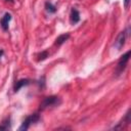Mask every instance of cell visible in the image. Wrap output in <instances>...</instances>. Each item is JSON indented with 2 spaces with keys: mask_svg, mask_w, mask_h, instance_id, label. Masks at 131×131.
Listing matches in <instances>:
<instances>
[{
  "mask_svg": "<svg viewBox=\"0 0 131 131\" xmlns=\"http://www.w3.org/2000/svg\"><path fill=\"white\" fill-rule=\"evenodd\" d=\"M39 119H40V117H39V115H38V114L30 115V116H29V117H27V118H26V120L23 122L21 126L19 127V130H27V129H29L30 125H31V124H34V123H36V122H38V121H39Z\"/></svg>",
  "mask_w": 131,
  "mask_h": 131,
  "instance_id": "3957f363",
  "label": "cell"
},
{
  "mask_svg": "<svg viewBox=\"0 0 131 131\" xmlns=\"http://www.w3.org/2000/svg\"><path fill=\"white\" fill-rule=\"evenodd\" d=\"M29 83H30V80H29V79H20V80H18V81L15 83V85H14V91H15V92L18 91L21 87L28 85Z\"/></svg>",
  "mask_w": 131,
  "mask_h": 131,
  "instance_id": "52a82bcc",
  "label": "cell"
},
{
  "mask_svg": "<svg viewBox=\"0 0 131 131\" xmlns=\"http://www.w3.org/2000/svg\"><path fill=\"white\" fill-rule=\"evenodd\" d=\"M125 40H126V32L123 31L119 34V36L117 37V40L115 42V46L118 50L122 49V47L125 45Z\"/></svg>",
  "mask_w": 131,
  "mask_h": 131,
  "instance_id": "277c9868",
  "label": "cell"
},
{
  "mask_svg": "<svg viewBox=\"0 0 131 131\" xmlns=\"http://www.w3.org/2000/svg\"><path fill=\"white\" fill-rule=\"evenodd\" d=\"M70 38V34H62V35H59L57 38H56V40H55V45H57V46H59V45H61L62 43H64L68 39Z\"/></svg>",
  "mask_w": 131,
  "mask_h": 131,
  "instance_id": "ba28073f",
  "label": "cell"
},
{
  "mask_svg": "<svg viewBox=\"0 0 131 131\" xmlns=\"http://www.w3.org/2000/svg\"><path fill=\"white\" fill-rule=\"evenodd\" d=\"M129 3H130V0H124V6L126 9H128L129 7Z\"/></svg>",
  "mask_w": 131,
  "mask_h": 131,
  "instance_id": "7c38bea8",
  "label": "cell"
},
{
  "mask_svg": "<svg viewBox=\"0 0 131 131\" xmlns=\"http://www.w3.org/2000/svg\"><path fill=\"white\" fill-rule=\"evenodd\" d=\"M48 55H49V53H48V51H42L41 53H39L37 56H38V60L40 61V60H44V59H46L47 57H48Z\"/></svg>",
  "mask_w": 131,
  "mask_h": 131,
  "instance_id": "8fae6325",
  "label": "cell"
},
{
  "mask_svg": "<svg viewBox=\"0 0 131 131\" xmlns=\"http://www.w3.org/2000/svg\"><path fill=\"white\" fill-rule=\"evenodd\" d=\"M80 20V13L76 8H73L71 11V23L72 24H77Z\"/></svg>",
  "mask_w": 131,
  "mask_h": 131,
  "instance_id": "8992f818",
  "label": "cell"
},
{
  "mask_svg": "<svg viewBox=\"0 0 131 131\" xmlns=\"http://www.w3.org/2000/svg\"><path fill=\"white\" fill-rule=\"evenodd\" d=\"M45 7H46V9H47V11H49V12H51V13H54L55 11H56V7L51 3V2H46L45 3Z\"/></svg>",
  "mask_w": 131,
  "mask_h": 131,
  "instance_id": "30bf717a",
  "label": "cell"
},
{
  "mask_svg": "<svg viewBox=\"0 0 131 131\" xmlns=\"http://www.w3.org/2000/svg\"><path fill=\"white\" fill-rule=\"evenodd\" d=\"M7 1H12V0H7Z\"/></svg>",
  "mask_w": 131,
  "mask_h": 131,
  "instance_id": "5bb4252c",
  "label": "cell"
},
{
  "mask_svg": "<svg viewBox=\"0 0 131 131\" xmlns=\"http://www.w3.org/2000/svg\"><path fill=\"white\" fill-rule=\"evenodd\" d=\"M2 55H3V50L1 49V50H0V58H1V56H2Z\"/></svg>",
  "mask_w": 131,
  "mask_h": 131,
  "instance_id": "4fadbf2b",
  "label": "cell"
},
{
  "mask_svg": "<svg viewBox=\"0 0 131 131\" xmlns=\"http://www.w3.org/2000/svg\"><path fill=\"white\" fill-rule=\"evenodd\" d=\"M10 19H11V14L8 13V12H6V13L3 15V17L1 18L0 25H1V27H2V29H3L4 31H7V30H8V24H9Z\"/></svg>",
  "mask_w": 131,
  "mask_h": 131,
  "instance_id": "5b68a950",
  "label": "cell"
},
{
  "mask_svg": "<svg viewBox=\"0 0 131 131\" xmlns=\"http://www.w3.org/2000/svg\"><path fill=\"white\" fill-rule=\"evenodd\" d=\"M59 103H60L59 97H57L55 95H51V96L45 97L43 99V101L40 104V110H45L49 106H55V105H58Z\"/></svg>",
  "mask_w": 131,
  "mask_h": 131,
  "instance_id": "6da1fadb",
  "label": "cell"
},
{
  "mask_svg": "<svg viewBox=\"0 0 131 131\" xmlns=\"http://www.w3.org/2000/svg\"><path fill=\"white\" fill-rule=\"evenodd\" d=\"M8 129H10V119L9 118L4 120L0 125V130H8Z\"/></svg>",
  "mask_w": 131,
  "mask_h": 131,
  "instance_id": "9c48e42d",
  "label": "cell"
},
{
  "mask_svg": "<svg viewBox=\"0 0 131 131\" xmlns=\"http://www.w3.org/2000/svg\"><path fill=\"white\" fill-rule=\"evenodd\" d=\"M130 50L129 51H127L120 59H119V61H118V64H117V70H116V73H117V75H120L124 70H125V68H126V66H127V62L129 61V57H130Z\"/></svg>",
  "mask_w": 131,
  "mask_h": 131,
  "instance_id": "7a4b0ae2",
  "label": "cell"
}]
</instances>
